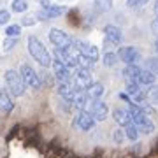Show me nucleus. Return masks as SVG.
<instances>
[{
  "mask_svg": "<svg viewBox=\"0 0 158 158\" xmlns=\"http://www.w3.org/2000/svg\"><path fill=\"white\" fill-rule=\"evenodd\" d=\"M116 62H118V55H114V53H106L104 55V65L113 67V65H116Z\"/></svg>",
  "mask_w": 158,
  "mask_h": 158,
  "instance_id": "24",
  "label": "nucleus"
},
{
  "mask_svg": "<svg viewBox=\"0 0 158 158\" xmlns=\"http://www.w3.org/2000/svg\"><path fill=\"white\" fill-rule=\"evenodd\" d=\"M125 134H127V137H128L130 141H137V137H139V130L135 128V125H130V127L125 128Z\"/></svg>",
  "mask_w": 158,
  "mask_h": 158,
  "instance_id": "22",
  "label": "nucleus"
},
{
  "mask_svg": "<svg viewBox=\"0 0 158 158\" xmlns=\"http://www.w3.org/2000/svg\"><path fill=\"white\" fill-rule=\"evenodd\" d=\"M53 72H55V77L58 79V83H70V81H72V72H70V69L65 67V65L60 63L58 60H53Z\"/></svg>",
  "mask_w": 158,
  "mask_h": 158,
  "instance_id": "9",
  "label": "nucleus"
},
{
  "mask_svg": "<svg viewBox=\"0 0 158 158\" xmlns=\"http://www.w3.org/2000/svg\"><path fill=\"white\" fill-rule=\"evenodd\" d=\"M155 81H156V76L153 72H149L148 69H142L141 74H139V85L142 86H153L155 85Z\"/></svg>",
  "mask_w": 158,
  "mask_h": 158,
  "instance_id": "16",
  "label": "nucleus"
},
{
  "mask_svg": "<svg viewBox=\"0 0 158 158\" xmlns=\"http://www.w3.org/2000/svg\"><path fill=\"white\" fill-rule=\"evenodd\" d=\"M118 58H121V62H125L127 65H135L141 60V53L134 46H123L118 49Z\"/></svg>",
  "mask_w": 158,
  "mask_h": 158,
  "instance_id": "8",
  "label": "nucleus"
},
{
  "mask_svg": "<svg viewBox=\"0 0 158 158\" xmlns=\"http://www.w3.org/2000/svg\"><path fill=\"white\" fill-rule=\"evenodd\" d=\"M104 35H106V40H109V42L114 44V46L121 44V39H123L121 30H119L118 27H114V25H107V27L104 28Z\"/></svg>",
  "mask_w": 158,
  "mask_h": 158,
  "instance_id": "12",
  "label": "nucleus"
},
{
  "mask_svg": "<svg viewBox=\"0 0 158 158\" xmlns=\"http://www.w3.org/2000/svg\"><path fill=\"white\" fill-rule=\"evenodd\" d=\"M95 7H97L100 12L109 11V9L113 7V0H95Z\"/></svg>",
  "mask_w": 158,
  "mask_h": 158,
  "instance_id": "21",
  "label": "nucleus"
},
{
  "mask_svg": "<svg viewBox=\"0 0 158 158\" xmlns=\"http://www.w3.org/2000/svg\"><path fill=\"white\" fill-rule=\"evenodd\" d=\"M125 135H127V134H125L123 130H116V132H114V142H116V144H121V142L125 141Z\"/></svg>",
  "mask_w": 158,
  "mask_h": 158,
  "instance_id": "28",
  "label": "nucleus"
},
{
  "mask_svg": "<svg viewBox=\"0 0 158 158\" xmlns=\"http://www.w3.org/2000/svg\"><path fill=\"white\" fill-rule=\"evenodd\" d=\"M74 128L81 130V132H88L95 127V118L90 114V111H77L74 116Z\"/></svg>",
  "mask_w": 158,
  "mask_h": 158,
  "instance_id": "5",
  "label": "nucleus"
},
{
  "mask_svg": "<svg viewBox=\"0 0 158 158\" xmlns=\"http://www.w3.org/2000/svg\"><path fill=\"white\" fill-rule=\"evenodd\" d=\"M4 79H6V85H7V88H9V91H11L14 97L25 95V91H27V83L23 81L21 74L18 72V70H14V69L6 70Z\"/></svg>",
  "mask_w": 158,
  "mask_h": 158,
  "instance_id": "3",
  "label": "nucleus"
},
{
  "mask_svg": "<svg viewBox=\"0 0 158 158\" xmlns=\"http://www.w3.org/2000/svg\"><path fill=\"white\" fill-rule=\"evenodd\" d=\"M86 102H88L86 91H79L77 90V93H76V97H74V100H72V107H76L77 111H85Z\"/></svg>",
  "mask_w": 158,
  "mask_h": 158,
  "instance_id": "17",
  "label": "nucleus"
},
{
  "mask_svg": "<svg viewBox=\"0 0 158 158\" xmlns=\"http://www.w3.org/2000/svg\"><path fill=\"white\" fill-rule=\"evenodd\" d=\"M0 91H4V90H2V88H0Z\"/></svg>",
  "mask_w": 158,
  "mask_h": 158,
  "instance_id": "34",
  "label": "nucleus"
},
{
  "mask_svg": "<svg viewBox=\"0 0 158 158\" xmlns=\"http://www.w3.org/2000/svg\"><path fill=\"white\" fill-rule=\"evenodd\" d=\"M149 0H127V6L128 7H141V6H144V4H148Z\"/></svg>",
  "mask_w": 158,
  "mask_h": 158,
  "instance_id": "27",
  "label": "nucleus"
},
{
  "mask_svg": "<svg viewBox=\"0 0 158 158\" xmlns=\"http://www.w3.org/2000/svg\"><path fill=\"white\" fill-rule=\"evenodd\" d=\"M19 74H21L23 81L27 83V86H30V88H34V90H39L40 86H42L39 74L35 72V70H34L32 67H30L28 63H23L21 69H19Z\"/></svg>",
  "mask_w": 158,
  "mask_h": 158,
  "instance_id": "6",
  "label": "nucleus"
},
{
  "mask_svg": "<svg viewBox=\"0 0 158 158\" xmlns=\"http://www.w3.org/2000/svg\"><path fill=\"white\" fill-rule=\"evenodd\" d=\"M9 19H11L9 11H7V9H0V25H6V23H9Z\"/></svg>",
  "mask_w": 158,
  "mask_h": 158,
  "instance_id": "26",
  "label": "nucleus"
},
{
  "mask_svg": "<svg viewBox=\"0 0 158 158\" xmlns=\"http://www.w3.org/2000/svg\"><path fill=\"white\" fill-rule=\"evenodd\" d=\"M86 95H88V100H91V102L100 100V97L104 95V85H102V83H93V85L86 90Z\"/></svg>",
  "mask_w": 158,
  "mask_h": 158,
  "instance_id": "15",
  "label": "nucleus"
},
{
  "mask_svg": "<svg viewBox=\"0 0 158 158\" xmlns=\"http://www.w3.org/2000/svg\"><path fill=\"white\" fill-rule=\"evenodd\" d=\"M19 32H21V27L19 25H9L6 28V35L7 37H14V39L19 35Z\"/></svg>",
  "mask_w": 158,
  "mask_h": 158,
  "instance_id": "23",
  "label": "nucleus"
},
{
  "mask_svg": "<svg viewBox=\"0 0 158 158\" xmlns=\"http://www.w3.org/2000/svg\"><path fill=\"white\" fill-rule=\"evenodd\" d=\"M113 118H114V121H116L118 125H121L123 128H127V127H130V125H134L128 109H121V107L116 109V111L113 113Z\"/></svg>",
  "mask_w": 158,
  "mask_h": 158,
  "instance_id": "13",
  "label": "nucleus"
},
{
  "mask_svg": "<svg viewBox=\"0 0 158 158\" xmlns=\"http://www.w3.org/2000/svg\"><path fill=\"white\" fill-rule=\"evenodd\" d=\"M49 40L53 42L55 48H60V49H70L74 44V39L69 34H65L63 30L53 28L49 30Z\"/></svg>",
  "mask_w": 158,
  "mask_h": 158,
  "instance_id": "4",
  "label": "nucleus"
},
{
  "mask_svg": "<svg viewBox=\"0 0 158 158\" xmlns=\"http://www.w3.org/2000/svg\"><path fill=\"white\" fill-rule=\"evenodd\" d=\"M12 109H14V104L9 98V95L6 91H0V111L2 113H11Z\"/></svg>",
  "mask_w": 158,
  "mask_h": 158,
  "instance_id": "18",
  "label": "nucleus"
},
{
  "mask_svg": "<svg viewBox=\"0 0 158 158\" xmlns=\"http://www.w3.org/2000/svg\"><path fill=\"white\" fill-rule=\"evenodd\" d=\"M153 30H155V32H156V34H158V19H156V21H155V23H153Z\"/></svg>",
  "mask_w": 158,
  "mask_h": 158,
  "instance_id": "31",
  "label": "nucleus"
},
{
  "mask_svg": "<svg viewBox=\"0 0 158 158\" xmlns=\"http://www.w3.org/2000/svg\"><path fill=\"white\" fill-rule=\"evenodd\" d=\"M28 51H30V56L34 58L39 65H42L44 69L46 67H53L49 51L46 49V46L42 44L37 37H34V35H30L28 37Z\"/></svg>",
  "mask_w": 158,
  "mask_h": 158,
  "instance_id": "2",
  "label": "nucleus"
},
{
  "mask_svg": "<svg viewBox=\"0 0 158 158\" xmlns=\"http://www.w3.org/2000/svg\"><path fill=\"white\" fill-rule=\"evenodd\" d=\"M148 100L151 102L153 106H158V86H153L149 93H148Z\"/></svg>",
  "mask_w": 158,
  "mask_h": 158,
  "instance_id": "25",
  "label": "nucleus"
},
{
  "mask_svg": "<svg viewBox=\"0 0 158 158\" xmlns=\"http://www.w3.org/2000/svg\"><path fill=\"white\" fill-rule=\"evenodd\" d=\"M107 104L102 100H95L91 102V107H90V114L95 118V121H104L107 118Z\"/></svg>",
  "mask_w": 158,
  "mask_h": 158,
  "instance_id": "11",
  "label": "nucleus"
},
{
  "mask_svg": "<svg viewBox=\"0 0 158 158\" xmlns=\"http://www.w3.org/2000/svg\"><path fill=\"white\" fill-rule=\"evenodd\" d=\"M146 65H148V70H149V72H153L155 76H158V56L148 58Z\"/></svg>",
  "mask_w": 158,
  "mask_h": 158,
  "instance_id": "20",
  "label": "nucleus"
},
{
  "mask_svg": "<svg viewBox=\"0 0 158 158\" xmlns=\"http://www.w3.org/2000/svg\"><path fill=\"white\" fill-rule=\"evenodd\" d=\"M128 111H130V116H132V121L135 125V128L139 130V134H151L153 130H155V125L149 119V116H148L144 107L132 104Z\"/></svg>",
  "mask_w": 158,
  "mask_h": 158,
  "instance_id": "1",
  "label": "nucleus"
},
{
  "mask_svg": "<svg viewBox=\"0 0 158 158\" xmlns=\"http://www.w3.org/2000/svg\"><path fill=\"white\" fill-rule=\"evenodd\" d=\"M91 85H93V77H91L90 70H86V69H77L76 74H74V88L79 90V91H86Z\"/></svg>",
  "mask_w": 158,
  "mask_h": 158,
  "instance_id": "7",
  "label": "nucleus"
},
{
  "mask_svg": "<svg viewBox=\"0 0 158 158\" xmlns=\"http://www.w3.org/2000/svg\"><path fill=\"white\" fill-rule=\"evenodd\" d=\"M155 14H156V19H158V0L155 2Z\"/></svg>",
  "mask_w": 158,
  "mask_h": 158,
  "instance_id": "32",
  "label": "nucleus"
},
{
  "mask_svg": "<svg viewBox=\"0 0 158 158\" xmlns=\"http://www.w3.org/2000/svg\"><path fill=\"white\" fill-rule=\"evenodd\" d=\"M11 9L14 12H25L27 9H28V4H27V0H14Z\"/></svg>",
  "mask_w": 158,
  "mask_h": 158,
  "instance_id": "19",
  "label": "nucleus"
},
{
  "mask_svg": "<svg viewBox=\"0 0 158 158\" xmlns=\"http://www.w3.org/2000/svg\"><path fill=\"white\" fill-rule=\"evenodd\" d=\"M14 44H16V39H14V37H7V39L4 40V51H9Z\"/></svg>",
  "mask_w": 158,
  "mask_h": 158,
  "instance_id": "29",
  "label": "nucleus"
},
{
  "mask_svg": "<svg viewBox=\"0 0 158 158\" xmlns=\"http://www.w3.org/2000/svg\"><path fill=\"white\" fill-rule=\"evenodd\" d=\"M63 12H65V7L63 6H48L46 9H40L35 18L40 19V21H46V19H51V18L62 16Z\"/></svg>",
  "mask_w": 158,
  "mask_h": 158,
  "instance_id": "10",
  "label": "nucleus"
},
{
  "mask_svg": "<svg viewBox=\"0 0 158 158\" xmlns=\"http://www.w3.org/2000/svg\"><path fill=\"white\" fill-rule=\"evenodd\" d=\"M142 69H139L137 65H128V67L123 70L125 76V83L127 85H132V83H137L139 85V74H141Z\"/></svg>",
  "mask_w": 158,
  "mask_h": 158,
  "instance_id": "14",
  "label": "nucleus"
},
{
  "mask_svg": "<svg viewBox=\"0 0 158 158\" xmlns=\"http://www.w3.org/2000/svg\"><path fill=\"white\" fill-rule=\"evenodd\" d=\"M155 48H156V51H158V39H156V42H155Z\"/></svg>",
  "mask_w": 158,
  "mask_h": 158,
  "instance_id": "33",
  "label": "nucleus"
},
{
  "mask_svg": "<svg viewBox=\"0 0 158 158\" xmlns=\"http://www.w3.org/2000/svg\"><path fill=\"white\" fill-rule=\"evenodd\" d=\"M23 25H25V27H32V25H34V19H32V18H27V19H23Z\"/></svg>",
  "mask_w": 158,
  "mask_h": 158,
  "instance_id": "30",
  "label": "nucleus"
}]
</instances>
